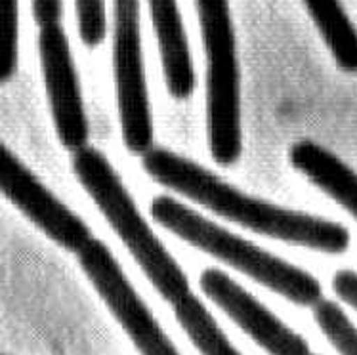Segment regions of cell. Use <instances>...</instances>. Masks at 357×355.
Segmentation results:
<instances>
[{"mask_svg": "<svg viewBox=\"0 0 357 355\" xmlns=\"http://www.w3.org/2000/svg\"><path fill=\"white\" fill-rule=\"evenodd\" d=\"M142 165L155 181L252 232L328 254L344 252L350 245V233L342 225L245 195L211 170L168 149H147Z\"/></svg>", "mask_w": 357, "mask_h": 355, "instance_id": "6da1fadb", "label": "cell"}, {"mask_svg": "<svg viewBox=\"0 0 357 355\" xmlns=\"http://www.w3.org/2000/svg\"><path fill=\"white\" fill-rule=\"evenodd\" d=\"M73 170L98 209L117 232L124 247L136 258L149 281L170 304L191 292L190 281L178 262L151 232L123 181L102 153L84 145L75 151Z\"/></svg>", "mask_w": 357, "mask_h": 355, "instance_id": "7a4b0ae2", "label": "cell"}, {"mask_svg": "<svg viewBox=\"0 0 357 355\" xmlns=\"http://www.w3.org/2000/svg\"><path fill=\"white\" fill-rule=\"evenodd\" d=\"M151 216L180 239L224 260L291 302L315 305L321 300V287L315 277L204 220L201 214L170 197L153 199Z\"/></svg>", "mask_w": 357, "mask_h": 355, "instance_id": "3957f363", "label": "cell"}, {"mask_svg": "<svg viewBox=\"0 0 357 355\" xmlns=\"http://www.w3.org/2000/svg\"><path fill=\"white\" fill-rule=\"evenodd\" d=\"M206 50L208 144L216 163L231 167L241 157L239 61L227 0H195Z\"/></svg>", "mask_w": 357, "mask_h": 355, "instance_id": "277c9868", "label": "cell"}, {"mask_svg": "<svg viewBox=\"0 0 357 355\" xmlns=\"http://www.w3.org/2000/svg\"><path fill=\"white\" fill-rule=\"evenodd\" d=\"M79 264L103 302L123 325L142 355H180L147 305L132 289L123 269L102 241L90 239L77 250Z\"/></svg>", "mask_w": 357, "mask_h": 355, "instance_id": "5b68a950", "label": "cell"}, {"mask_svg": "<svg viewBox=\"0 0 357 355\" xmlns=\"http://www.w3.org/2000/svg\"><path fill=\"white\" fill-rule=\"evenodd\" d=\"M113 38V61L123 138L130 144H142L151 138L153 123L142 58L139 0H115Z\"/></svg>", "mask_w": 357, "mask_h": 355, "instance_id": "8992f818", "label": "cell"}, {"mask_svg": "<svg viewBox=\"0 0 357 355\" xmlns=\"http://www.w3.org/2000/svg\"><path fill=\"white\" fill-rule=\"evenodd\" d=\"M0 193L59 247L77 252L92 233L77 214L44 188L38 178L0 142Z\"/></svg>", "mask_w": 357, "mask_h": 355, "instance_id": "52a82bcc", "label": "cell"}, {"mask_svg": "<svg viewBox=\"0 0 357 355\" xmlns=\"http://www.w3.org/2000/svg\"><path fill=\"white\" fill-rule=\"evenodd\" d=\"M38 50L59 142L69 151H79L88 142V121L69 40L59 23L40 25Z\"/></svg>", "mask_w": 357, "mask_h": 355, "instance_id": "ba28073f", "label": "cell"}, {"mask_svg": "<svg viewBox=\"0 0 357 355\" xmlns=\"http://www.w3.org/2000/svg\"><path fill=\"white\" fill-rule=\"evenodd\" d=\"M201 289L218 304L237 325L252 336L271 355H310L306 340L266 310L252 294L220 269H206L201 275Z\"/></svg>", "mask_w": 357, "mask_h": 355, "instance_id": "9c48e42d", "label": "cell"}, {"mask_svg": "<svg viewBox=\"0 0 357 355\" xmlns=\"http://www.w3.org/2000/svg\"><path fill=\"white\" fill-rule=\"evenodd\" d=\"M151 17L157 40H159L160 58L165 67L168 92L176 100H185L193 94L195 71L191 61L188 38L183 33L182 17L176 0H149Z\"/></svg>", "mask_w": 357, "mask_h": 355, "instance_id": "30bf717a", "label": "cell"}, {"mask_svg": "<svg viewBox=\"0 0 357 355\" xmlns=\"http://www.w3.org/2000/svg\"><path fill=\"white\" fill-rule=\"evenodd\" d=\"M292 167L357 218V174L336 155L315 142L302 139L291 147Z\"/></svg>", "mask_w": 357, "mask_h": 355, "instance_id": "8fae6325", "label": "cell"}, {"mask_svg": "<svg viewBox=\"0 0 357 355\" xmlns=\"http://www.w3.org/2000/svg\"><path fill=\"white\" fill-rule=\"evenodd\" d=\"M307 12L340 69L357 73V29L340 0H304Z\"/></svg>", "mask_w": 357, "mask_h": 355, "instance_id": "7c38bea8", "label": "cell"}, {"mask_svg": "<svg viewBox=\"0 0 357 355\" xmlns=\"http://www.w3.org/2000/svg\"><path fill=\"white\" fill-rule=\"evenodd\" d=\"M174 313L183 331L203 355H241L227 340L224 331L214 321L208 310L193 292L183 294L172 302Z\"/></svg>", "mask_w": 357, "mask_h": 355, "instance_id": "4fadbf2b", "label": "cell"}, {"mask_svg": "<svg viewBox=\"0 0 357 355\" xmlns=\"http://www.w3.org/2000/svg\"><path fill=\"white\" fill-rule=\"evenodd\" d=\"M314 315L323 334L340 355H357V328L346 313L328 300H319L314 308Z\"/></svg>", "mask_w": 357, "mask_h": 355, "instance_id": "5bb4252c", "label": "cell"}, {"mask_svg": "<svg viewBox=\"0 0 357 355\" xmlns=\"http://www.w3.org/2000/svg\"><path fill=\"white\" fill-rule=\"evenodd\" d=\"M20 6L17 0H0V84L8 82L17 69Z\"/></svg>", "mask_w": 357, "mask_h": 355, "instance_id": "9a60e30c", "label": "cell"}, {"mask_svg": "<svg viewBox=\"0 0 357 355\" xmlns=\"http://www.w3.org/2000/svg\"><path fill=\"white\" fill-rule=\"evenodd\" d=\"M77 22L82 43L88 48H96L103 43L107 23H105V0H75Z\"/></svg>", "mask_w": 357, "mask_h": 355, "instance_id": "2e32d148", "label": "cell"}, {"mask_svg": "<svg viewBox=\"0 0 357 355\" xmlns=\"http://www.w3.org/2000/svg\"><path fill=\"white\" fill-rule=\"evenodd\" d=\"M333 289L338 296L342 298L346 304H350L351 308L357 310V273L350 271V269H344L338 271L333 281Z\"/></svg>", "mask_w": 357, "mask_h": 355, "instance_id": "e0dca14e", "label": "cell"}, {"mask_svg": "<svg viewBox=\"0 0 357 355\" xmlns=\"http://www.w3.org/2000/svg\"><path fill=\"white\" fill-rule=\"evenodd\" d=\"M33 6V17L38 25L48 23H59L61 17V0H31Z\"/></svg>", "mask_w": 357, "mask_h": 355, "instance_id": "ac0fdd59", "label": "cell"}, {"mask_svg": "<svg viewBox=\"0 0 357 355\" xmlns=\"http://www.w3.org/2000/svg\"><path fill=\"white\" fill-rule=\"evenodd\" d=\"M310 355H312V354H310Z\"/></svg>", "mask_w": 357, "mask_h": 355, "instance_id": "d6986e66", "label": "cell"}]
</instances>
